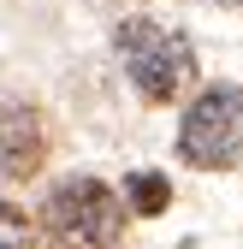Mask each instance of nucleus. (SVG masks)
<instances>
[{
	"instance_id": "obj_1",
	"label": "nucleus",
	"mask_w": 243,
	"mask_h": 249,
	"mask_svg": "<svg viewBox=\"0 0 243 249\" xmlns=\"http://www.w3.org/2000/svg\"><path fill=\"white\" fill-rule=\"evenodd\" d=\"M113 53H119V66H125V77L137 83L142 101H172L196 77L190 42L172 24H160V18H125L113 30Z\"/></svg>"
},
{
	"instance_id": "obj_2",
	"label": "nucleus",
	"mask_w": 243,
	"mask_h": 249,
	"mask_svg": "<svg viewBox=\"0 0 243 249\" xmlns=\"http://www.w3.org/2000/svg\"><path fill=\"white\" fill-rule=\"evenodd\" d=\"M42 231L53 249H113L119 231H125V208H119V196L107 190L101 178H59L48 202H42Z\"/></svg>"
},
{
	"instance_id": "obj_3",
	"label": "nucleus",
	"mask_w": 243,
	"mask_h": 249,
	"mask_svg": "<svg viewBox=\"0 0 243 249\" xmlns=\"http://www.w3.org/2000/svg\"><path fill=\"white\" fill-rule=\"evenodd\" d=\"M178 154L202 172H226L243 160V89L237 83H214L190 101L184 131H178Z\"/></svg>"
},
{
	"instance_id": "obj_4",
	"label": "nucleus",
	"mask_w": 243,
	"mask_h": 249,
	"mask_svg": "<svg viewBox=\"0 0 243 249\" xmlns=\"http://www.w3.org/2000/svg\"><path fill=\"white\" fill-rule=\"evenodd\" d=\"M48 154V131L30 107H0V172L30 178Z\"/></svg>"
},
{
	"instance_id": "obj_5",
	"label": "nucleus",
	"mask_w": 243,
	"mask_h": 249,
	"mask_svg": "<svg viewBox=\"0 0 243 249\" xmlns=\"http://www.w3.org/2000/svg\"><path fill=\"white\" fill-rule=\"evenodd\" d=\"M125 190H131V213H166V202H172V190H166L160 172H131Z\"/></svg>"
},
{
	"instance_id": "obj_6",
	"label": "nucleus",
	"mask_w": 243,
	"mask_h": 249,
	"mask_svg": "<svg viewBox=\"0 0 243 249\" xmlns=\"http://www.w3.org/2000/svg\"><path fill=\"white\" fill-rule=\"evenodd\" d=\"M0 249H30V220H24V208H12L6 196H0Z\"/></svg>"
}]
</instances>
